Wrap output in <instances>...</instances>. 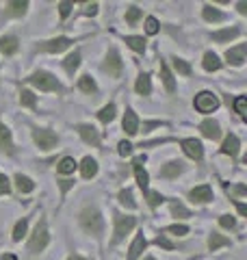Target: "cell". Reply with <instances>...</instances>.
Listing matches in <instances>:
<instances>
[{
    "label": "cell",
    "instance_id": "obj_1",
    "mask_svg": "<svg viewBox=\"0 0 247 260\" xmlns=\"http://www.w3.org/2000/svg\"><path fill=\"white\" fill-rule=\"evenodd\" d=\"M78 221H80L82 230H85L87 234H91V237H96V239L102 237V232H104V221H102L100 213H98V208H94V206L82 208Z\"/></svg>",
    "mask_w": 247,
    "mask_h": 260
},
{
    "label": "cell",
    "instance_id": "obj_2",
    "mask_svg": "<svg viewBox=\"0 0 247 260\" xmlns=\"http://www.w3.org/2000/svg\"><path fill=\"white\" fill-rule=\"evenodd\" d=\"M26 80L30 85H35L37 89H41V91H63V87L59 80H56V76H52L50 72H44V70L33 72Z\"/></svg>",
    "mask_w": 247,
    "mask_h": 260
},
{
    "label": "cell",
    "instance_id": "obj_3",
    "mask_svg": "<svg viewBox=\"0 0 247 260\" xmlns=\"http://www.w3.org/2000/svg\"><path fill=\"white\" fill-rule=\"evenodd\" d=\"M48 243H50L48 223H46V219H39L35 232H33V237H30V241H28V251H30V254H39V251H44V249L48 247Z\"/></svg>",
    "mask_w": 247,
    "mask_h": 260
},
{
    "label": "cell",
    "instance_id": "obj_4",
    "mask_svg": "<svg viewBox=\"0 0 247 260\" xmlns=\"http://www.w3.org/2000/svg\"><path fill=\"white\" fill-rule=\"evenodd\" d=\"M113 223H115V237L111 241V245H117L126 239V234L133 230L137 219L135 217H128V215H119V213H113Z\"/></svg>",
    "mask_w": 247,
    "mask_h": 260
},
{
    "label": "cell",
    "instance_id": "obj_5",
    "mask_svg": "<svg viewBox=\"0 0 247 260\" xmlns=\"http://www.w3.org/2000/svg\"><path fill=\"white\" fill-rule=\"evenodd\" d=\"M193 107L195 111H200V113H212L217 107H219V100H217V95L212 93V91H200L195 95V100H193Z\"/></svg>",
    "mask_w": 247,
    "mask_h": 260
},
{
    "label": "cell",
    "instance_id": "obj_6",
    "mask_svg": "<svg viewBox=\"0 0 247 260\" xmlns=\"http://www.w3.org/2000/svg\"><path fill=\"white\" fill-rule=\"evenodd\" d=\"M33 139H35V143L39 145V150H52L54 145L59 143V137L48 128H35L33 130Z\"/></svg>",
    "mask_w": 247,
    "mask_h": 260
},
{
    "label": "cell",
    "instance_id": "obj_7",
    "mask_svg": "<svg viewBox=\"0 0 247 260\" xmlns=\"http://www.w3.org/2000/svg\"><path fill=\"white\" fill-rule=\"evenodd\" d=\"M72 44H74V39H70V37H54V39H48V42H41L37 46V50L50 52V54H59V52L65 50V48H70Z\"/></svg>",
    "mask_w": 247,
    "mask_h": 260
},
{
    "label": "cell",
    "instance_id": "obj_8",
    "mask_svg": "<svg viewBox=\"0 0 247 260\" xmlns=\"http://www.w3.org/2000/svg\"><path fill=\"white\" fill-rule=\"evenodd\" d=\"M121 70H123V63H121V56L117 52V48H109V52H106V61H104V72H109L113 78H119Z\"/></svg>",
    "mask_w": 247,
    "mask_h": 260
},
{
    "label": "cell",
    "instance_id": "obj_9",
    "mask_svg": "<svg viewBox=\"0 0 247 260\" xmlns=\"http://www.w3.org/2000/svg\"><path fill=\"white\" fill-rule=\"evenodd\" d=\"M76 130H78V135L82 137V139H85V143L94 145V148H100V133H98L91 124H78Z\"/></svg>",
    "mask_w": 247,
    "mask_h": 260
},
{
    "label": "cell",
    "instance_id": "obj_10",
    "mask_svg": "<svg viewBox=\"0 0 247 260\" xmlns=\"http://www.w3.org/2000/svg\"><path fill=\"white\" fill-rule=\"evenodd\" d=\"M180 145H182V150L189 158H193V160H202L204 156V148H202V143L197 141V139H182L180 141Z\"/></svg>",
    "mask_w": 247,
    "mask_h": 260
},
{
    "label": "cell",
    "instance_id": "obj_11",
    "mask_svg": "<svg viewBox=\"0 0 247 260\" xmlns=\"http://www.w3.org/2000/svg\"><path fill=\"white\" fill-rule=\"evenodd\" d=\"M189 198L197 202V204H208V202H212V189L208 184H200L189 191Z\"/></svg>",
    "mask_w": 247,
    "mask_h": 260
},
{
    "label": "cell",
    "instance_id": "obj_12",
    "mask_svg": "<svg viewBox=\"0 0 247 260\" xmlns=\"http://www.w3.org/2000/svg\"><path fill=\"white\" fill-rule=\"evenodd\" d=\"M238 152H241V141H238V137L236 135H228L224 145H221V154H228L232 160H236Z\"/></svg>",
    "mask_w": 247,
    "mask_h": 260
},
{
    "label": "cell",
    "instance_id": "obj_13",
    "mask_svg": "<svg viewBox=\"0 0 247 260\" xmlns=\"http://www.w3.org/2000/svg\"><path fill=\"white\" fill-rule=\"evenodd\" d=\"M200 130H202V135L206 137V139H210V141H217L221 137L219 121H215V119H204L200 124Z\"/></svg>",
    "mask_w": 247,
    "mask_h": 260
},
{
    "label": "cell",
    "instance_id": "obj_14",
    "mask_svg": "<svg viewBox=\"0 0 247 260\" xmlns=\"http://www.w3.org/2000/svg\"><path fill=\"white\" fill-rule=\"evenodd\" d=\"M182 172H184V162L171 160V162H167V165H163V167H161L159 176H161V178H167V180H174V178H178Z\"/></svg>",
    "mask_w": 247,
    "mask_h": 260
},
{
    "label": "cell",
    "instance_id": "obj_15",
    "mask_svg": "<svg viewBox=\"0 0 247 260\" xmlns=\"http://www.w3.org/2000/svg\"><path fill=\"white\" fill-rule=\"evenodd\" d=\"M145 247H147L145 237H143V234H137L135 241L130 243V247H128V256H126V260H137V258L145 251Z\"/></svg>",
    "mask_w": 247,
    "mask_h": 260
},
{
    "label": "cell",
    "instance_id": "obj_16",
    "mask_svg": "<svg viewBox=\"0 0 247 260\" xmlns=\"http://www.w3.org/2000/svg\"><path fill=\"white\" fill-rule=\"evenodd\" d=\"M245 50H247L245 44H238V46H234V48H230V50L226 52L228 63L236 65V68H241V65L245 63Z\"/></svg>",
    "mask_w": 247,
    "mask_h": 260
},
{
    "label": "cell",
    "instance_id": "obj_17",
    "mask_svg": "<svg viewBox=\"0 0 247 260\" xmlns=\"http://www.w3.org/2000/svg\"><path fill=\"white\" fill-rule=\"evenodd\" d=\"M123 130H126V135L130 137H135L139 133V117L135 115V111L133 109H126V115H123Z\"/></svg>",
    "mask_w": 247,
    "mask_h": 260
},
{
    "label": "cell",
    "instance_id": "obj_18",
    "mask_svg": "<svg viewBox=\"0 0 247 260\" xmlns=\"http://www.w3.org/2000/svg\"><path fill=\"white\" fill-rule=\"evenodd\" d=\"M145 158V156H143ZM143 158H137L133 165H135V178H137V184H139V189H141L143 193H147V182H150V176H147V172L143 169L141 165V160Z\"/></svg>",
    "mask_w": 247,
    "mask_h": 260
},
{
    "label": "cell",
    "instance_id": "obj_19",
    "mask_svg": "<svg viewBox=\"0 0 247 260\" xmlns=\"http://www.w3.org/2000/svg\"><path fill=\"white\" fill-rule=\"evenodd\" d=\"M18 48H20L18 37H13V35L0 37V52H3V54L11 56V54H15V52H18Z\"/></svg>",
    "mask_w": 247,
    "mask_h": 260
},
{
    "label": "cell",
    "instance_id": "obj_20",
    "mask_svg": "<svg viewBox=\"0 0 247 260\" xmlns=\"http://www.w3.org/2000/svg\"><path fill=\"white\" fill-rule=\"evenodd\" d=\"M80 174H82L85 180H91V178H96V174H98V162H96V158H91V156L82 158V162H80Z\"/></svg>",
    "mask_w": 247,
    "mask_h": 260
},
{
    "label": "cell",
    "instance_id": "obj_21",
    "mask_svg": "<svg viewBox=\"0 0 247 260\" xmlns=\"http://www.w3.org/2000/svg\"><path fill=\"white\" fill-rule=\"evenodd\" d=\"M0 150L5 154H13V137H11V130L5 124H0Z\"/></svg>",
    "mask_w": 247,
    "mask_h": 260
},
{
    "label": "cell",
    "instance_id": "obj_22",
    "mask_svg": "<svg viewBox=\"0 0 247 260\" xmlns=\"http://www.w3.org/2000/svg\"><path fill=\"white\" fill-rule=\"evenodd\" d=\"M159 72H161V78H163L165 89H167L169 93H174V91H176V80H174V76H171V72H169V68H167V63H165L163 59H161V65H159Z\"/></svg>",
    "mask_w": 247,
    "mask_h": 260
},
{
    "label": "cell",
    "instance_id": "obj_23",
    "mask_svg": "<svg viewBox=\"0 0 247 260\" xmlns=\"http://www.w3.org/2000/svg\"><path fill=\"white\" fill-rule=\"evenodd\" d=\"M26 9H28V3L26 0H15V3H7V9H5V13L7 15H11V18H22L24 13H26Z\"/></svg>",
    "mask_w": 247,
    "mask_h": 260
},
{
    "label": "cell",
    "instance_id": "obj_24",
    "mask_svg": "<svg viewBox=\"0 0 247 260\" xmlns=\"http://www.w3.org/2000/svg\"><path fill=\"white\" fill-rule=\"evenodd\" d=\"M202 15H204V20H206V22H210V24H219V22H224V20H226V13L217 11L215 7H210V5H204Z\"/></svg>",
    "mask_w": 247,
    "mask_h": 260
},
{
    "label": "cell",
    "instance_id": "obj_25",
    "mask_svg": "<svg viewBox=\"0 0 247 260\" xmlns=\"http://www.w3.org/2000/svg\"><path fill=\"white\" fill-rule=\"evenodd\" d=\"M78 65H80V50H74L72 54L65 56V61H63V68L65 72H68L70 76H74V72L78 70Z\"/></svg>",
    "mask_w": 247,
    "mask_h": 260
},
{
    "label": "cell",
    "instance_id": "obj_26",
    "mask_svg": "<svg viewBox=\"0 0 247 260\" xmlns=\"http://www.w3.org/2000/svg\"><path fill=\"white\" fill-rule=\"evenodd\" d=\"M202 65H204V70H206V72H219V70H221V65H224V63L219 61V56H217L215 52H210V50H208V52L204 54Z\"/></svg>",
    "mask_w": 247,
    "mask_h": 260
},
{
    "label": "cell",
    "instance_id": "obj_27",
    "mask_svg": "<svg viewBox=\"0 0 247 260\" xmlns=\"http://www.w3.org/2000/svg\"><path fill=\"white\" fill-rule=\"evenodd\" d=\"M230 245H232V241L226 239V237H221L219 232H212L208 237V249L210 251H217L219 247H230Z\"/></svg>",
    "mask_w": 247,
    "mask_h": 260
},
{
    "label": "cell",
    "instance_id": "obj_28",
    "mask_svg": "<svg viewBox=\"0 0 247 260\" xmlns=\"http://www.w3.org/2000/svg\"><path fill=\"white\" fill-rule=\"evenodd\" d=\"M238 35H241V28H226V30H219V32H210V37L219 44H226V42H230V39H234Z\"/></svg>",
    "mask_w": 247,
    "mask_h": 260
},
{
    "label": "cell",
    "instance_id": "obj_29",
    "mask_svg": "<svg viewBox=\"0 0 247 260\" xmlns=\"http://www.w3.org/2000/svg\"><path fill=\"white\" fill-rule=\"evenodd\" d=\"M78 89L80 91H85V93H89V95H94V93H98V85H96V80L89 76V74H85V76H80L78 78Z\"/></svg>",
    "mask_w": 247,
    "mask_h": 260
},
{
    "label": "cell",
    "instance_id": "obj_30",
    "mask_svg": "<svg viewBox=\"0 0 247 260\" xmlns=\"http://www.w3.org/2000/svg\"><path fill=\"white\" fill-rule=\"evenodd\" d=\"M78 165H76V160H74L72 156H63L59 160V165H56V172H59L61 176H70V174H74V169Z\"/></svg>",
    "mask_w": 247,
    "mask_h": 260
},
{
    "label": "cell",
    "instance_id": "obj_31",
    "mask_svg": "<svg viewBox=\"0 0 247 260\" xmlns=\"http://www.w3.org/2000/svg\"><path fill=\"white\" fill-rule=\"evenodd\" d=\"M135 91L139 95H150L152 91V83H150V74H141L137 80V85H135Z\"/></svg>",
    "mask_w": 247,
    "mask_h": 260
},
{
    "label": "cell",
    "instance_id": "obj_32",
    "mask_svg": "<svg viewBox=\"0 0 247 260\" xmlns=\"http://www.w3.org/2000/svg\"><path fill=\"white\" fill-rule=\"evenodd\" d=\"M15 186H18V191H20V193H30L33 189H35V182H33L28 176L15 174Z\"/></svg>",
    "mask_w": 247,
    "mask_h": 260
},
{
    "label": "cell",
    "instance_id": "obj_33",
    "mask_svg": "<svg viewBox=\"0 0 247 260\" xmlns=\"http://www.w3.org/2000/svg\"><path fill=\"white\" fill-rule=\"evenodd\" d=\"M123 44H128L135 52H145V39H143V37L128 35V37H123Z\"/></svg>",
    "mask_w": 247,
    "mask_h": 260
},
{
    "label": "cell",
    "instance_id": "obj_34",
    "mask_svg": "<svg viewBox=\"0 0 247 260\" xmlns=\"http://www.w3.org/2000/svg\"><path fill=\"white\" fill-rule=\"evenodd\" d=\"M20 104H22V107H28V109H37L35 93L28 91V89H22V91H20Z\"/></svg>",
    "mask_w": 247,
    "mask_h": 260
},
{
    "label": "cell",
    "instance_id": "obj_35",
    "mask_svg": "<svg viewBox=\"0 0 247 260\" xmlns=\"http://www.w3.org/2000/svg\"><path fill=\"white\" fill-rule=\"evenodd\" d=\"M98 119L102 121V124H109V121L115 119V104H106V107L100 109V113H98Z\"/></svg>",
    "mask_w": 247,
    "mask_h": 260
},
{
    "label": "cell",
    "instance_id": "obj_36",
    "mask_svg": "<svg viewBox=\"0 0 247 260\" xmlns=\"http://www.w3.org/2000/svg\"><path fill=\"white\" fill-rule=\"evenodd\" d=\"M117 198H119V202H121V204L126 206V208H130V210L137 208V202L133 200V191H130V189H121Z\"/></svg>",
    "mask_w": 247,
    "mask_h": 260
},
{
    "label": "cell",
    "instance_id": "obj_37",
    "mask_svg": "<svg viewBox=\"0 0 247 260\" xmlns=\"http://www.w3.org/2000/svg\"><path fill=\"white\" fill-rule=\"evenodd\" d=\"M171 63H174V70L178 72V74L191 76V65H189L184 59H178V56H174V59H171Z\"/></svg>",
    "mask_w": 247,
    "mask_h": 260
},
{
    "label": "cell",
    "instance_id": "obj_38",
    "mask_svg": "<svg viewBox=\"0 0 247 260\" xmlns=\"http://www.w3.org/2000/svg\"><path fill=\"white\" fill-rule=\"evenodd\" d=\"M141 9H139V7H135V5H130L128 9H126V22L130 24V26H135V24L139 22V18H141Z\"/></svg>",
    "mask_w": 247,
    "mask_h": 260
},
{
    "label": "cell",
    "instance_id": "obj_39",
    "mask_svg": "<svg viewBox=\"0 0 247 260\" xmlns=\"http://www.w3.org/2000/svg\"><path fill=\"white\" fill-rule=\"evenodd\" d=\"M26 228H28V219L24 217V219H20V221L15 223V228H13V241H22V237L26 234Z\"/></svg>",
    "mask_w": 247,
    "mask_h": 260
},
{
    "label": "cell",
    "instance_id": "obj_40",
    "mask_svg": "<svg viewBox=\"0 0 247 260\" xmlns=\"http://www.w3.org/2000/svg\"><path fill=\"white\" fill-rule=\"evenodd\" d=\"M165 232L174 234V237H187V234H189V228L182 225V223H176V225H167V228H165Z\"/></svg>",
    "mask_w": 247,
    "mask_h": 260
},
{
    "label": "cell",
    "instance_id": "obj_41",
    "mask_svg": "<svg viewBox=\"0 0 247 260\" xmlns=\"http://www.w3.org/2000/svg\"><path fill=\"white\" fill-rule=\"evenodd\" d=\"M171 215L174 217H191V210H187L180 202H171Z\"/></svg>",
    "mask_w": 247,
    "mask_h": 260
},
{
    "label": "cell",
    "instance_id": "obj_42",
    "mask_svg": "<svg viewBox=\"0 0 247 260\" xmlns=\"http://www.w3.org/2000/svg\"><path fill=\"white\" fill-rule=\"evenodd\" d=\"M145 195H147V204H150L152 208H156L159 204H163V202H165V198H163L159 191H147Z\"/></svg>",
    "mask_w": 247,
    "mask_h": 260
},
{
    "label": "cell",
    "instance_id": "obj_43",
    "mask_svg": "<svg viewBox=\"0 0 247 260\" xmlns=\"http://www.w3.org/2000/svg\"><path fill=\"white\" fill-rule=\"evenodd\" d=\"M159 28H161V26H159V20L150 15V18L145 20V32H147V35H156V32H159Z\"/></svg>",
    "mask_w": 247,
    "mask_h": 260
},
{
    "label": "cell",
    "instance_id": "obj_44",
    "mask_svg": "<svg viewBox=\"0 0 247 260\" xmlns=\"http://www.w3.org/2000/svg\"><path fill=\"white\" fill-rule=\"evenodd\" d=\"M219 223L224 225V228H228V230H234V228H236V219L232 215H221L219 217Z\"/></svg>",
    "mask_w": 247,
    "mask_h": 260
},
{
    "label": "cell",
    "instance_id": "obj_45",
    "mask_svg": "<svg viewBox=\"0 0 247 260\" xmlns=\"http://www.w3.org/2000/svg\"><path fill=\"white\" fill-rule=\"evenodd\" d=\"M245 104H247L245 95H238L236 100H234V111L238 113V115H245Z\"/></svg>",
    "mask_w": 247,
    "mask_h": 260
},
{
    "label": "cell",
    "instance_id": "obj_46",
    "mask_svg": "<svg viewBox=\"0 0 247 260\" xmlns=\"http://www.w3.org/2000/svg\"><path fill=\"white\" fill-rule=\"evenodd\" d=\"M156 245H159V247H163V249H169V251H174V249H176V245H174V243H169L167 239L163 237V234H161V237H156Z\"/></svg>",
    "mask_w": 247,
    "mask_h": 260
},
{
    "label": "cell",
    "instance_id": "obj_47",
    "mask_svg": "<svg viewBox=\"0 0 247 260\" xmlns=\"http://www.w3.org/2000/svg\"><path fill=\"white\" fill-rule=\"evenodd\" d=\"M117 148H119V154H121V156H130V154H133V145H130L128 141H119Z\"/></svg>",
    "mask_w": 247,
    "mask_h": 260
},
{
    "label": "cell",
    "instance_id": "obj_48",
    "mask_svg": "<svg viewBox=\"0 0 247 260\" xmlns=\"http://www.w3.org/2000/svg\"><path fill=\"white\" fill-rule=\"evenodd\" d=\"M72 3H59V13H61V18L65 20V18H68V15H70V11H72Z\"/></svg>",
    "mask_w": 247,
    "mask_h": 260
},
{
    "label": "cell",
    "instance_id": "obj_49",
    "mask_svg": "<svg viewBox=\"0 0 247 260\" xmlns=\"http://www.w3.org/2000/svg\"><path fill=\"white\" fill-rule=\"evenodd\" d=\"M9 193V178H7L5 174H0V195Z\"/></svg>",
    "mask_w": 247,
    "mask_h": 260
},
{
    "label": "cell",
    "instance_id": "obj_50",
    "mask_svg": "<svg viewBox=\"0 0 247 260\" xmlns=\"http://www.w3.org/2000/svg\"><path fill=\"white\" fill-rule=\"evenodd\" d=\"M96 13H98V3L85 7V15H96Z\"/></svg>",
    "mask_w": 247,
    "mask_h": 260
},
{
    "label": "cell",
    "instance_id": "obj_51",
    "mask_svg": "<svg viewBox=\"0 0 247 260\" xmlns=\"http://www.w3.org/2000/svg\"><path fill=\"white\" fill-rule=\"evenodd\" d=\"M72 184H74L72 180H61V191L65 193V191H68V189H70V186H72Z\"/></svg>",
    "mask_w": 247,
    "mask_h": 260
},
{
    "label": "cell",
    "instance_id": "obj_52",
    "mask_svg": "<svg viewBox=\"0 0 247 260\" xmlns=\"http://www.w3.org/2000/svg\"><path fill=\"white\" fill-rule=\"evenodd\" d=\"M0 260H18V256H13V254H5V256H0Z\"/></svg>",
    "mask_w": 247,
    "mask_h": 260
},
{
    "label": "cell",
    "instance_id": "obj_53",
    "mask_svg": "<svg viewBox=\"0 0 247 260\" xmlns=\"http://www.w3.org/2000/svg\"><path fill=\"white\" fill-rule=\"evenodd\" d=\"M236 7H238V11H241V13H243V15H245V13H247V9H245V7H247V5H245V3H238V5H236Z\"/></svg>",
    "mask_w": 247,
    "mask_h": 260
},
{
    "label": "cell",
    "instance_id": "obj_54",
    "mask_svg": "<svg viewBox=\"0 0 247 260\" xmlns=\"http://www.w3.org/2000/svg\"><path fill=\"white\" fill-rule=\"evenodd\" d=\"M68 260H87V258H82V256H78V254H72Z\"/></svg>",
    "mask_w": 247,
    "mask_h": 260
},
{
    "label": "cell",
    "instance_id": "obj_55",
    "mask_svg": "<svg viewBox=\"0 0 247 260\" xmlns=\"http://www.w3.org/2000/svg\"><path fill=\"white\" fill-rule=\"evenodd\" d=\"M143 260H156V258H152V256H145V258H143Z\"/></svg>",
    "mask_w": 247,
    "mask_h": 260
}]
</instances>
